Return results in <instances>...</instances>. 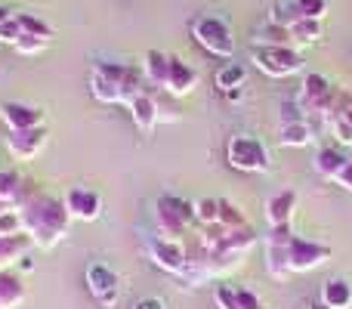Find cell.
Here are the masks:
<instances>
[{
  "label": "cell",
  "mask_w": 352,
  "mask_h": 309,
  "mask_svg": "<svg viewBox=\"0 0 352 309\" xmlns=\"http://www.w3.org/2000/svg\"><path fill=\"white\" fill-rule=\"evenodd\" d=\"M19 217H22V232L37 244L41 251H53L62 238L68 235V217L65 211V201L56 198L50 192H31L19 198L16 204Z\"/></svg>",
  "instance_id": "cell-1"
},
{
  "label": "cell",
  "mask_w": 352,
  "mask_h": 309,
  "mask_svg": "<svg viewBox=\"0 0 352 309\" xmlns=\"http://www.w3.org/2000/svg\"><path fill=\"white\" fill-rule=\"evenodd\" d=\"M140 68L124 62H96L90 72V93L102 105H127L140 90Z\"/></svg>",
  "instance_id": "cell-2"
},
{
  "label": "cell",
  "mask_w": 352,
  "mask_h": 309,
  "mask_svg": "<svg viewBox=\"0 0 352 309\" xmlns=\"http://www.w3.org/2000/svg\"><path fill=\"white\" fill-rule=\"evenodd\" d=\"M226 161L235 170H241V173H266L272 167L266 142L250 134H235L226 142Z\"/></svg>",
  "instance_id": "cell-3"
},
{
  "label": "cell",
  "mask_w": 352,
  "mask_h": 309,
  "mask_svg": "<svg viewBox=\"0 0 352 309\" xmlns=\"http://www.w3.org/2000/svg\"><path fill=\"white\" fill-rule=\"evenodd\" d=\"M155 220H158L161 235L179 242L186 235L188 223L195 220V201H186L179 195H161L155 201Z\"/></svg>",
  "instance_id": "cell-4"
},
{
  "label": "cell",
  "mask_w": 352,
  "mask_h": 309,
  "mask_svg": "<svg viewBox=\"0 0 352 309\" xmlns=\"http://www.w3.org/2000/svg\"><path fill=\"white\" fill-rule=\"evenodd\" d=\"M192 34H195V41H198L201 47H204L207 53H213V56L229 59V56L235 53V37H232V28H229V22H226L223 16H213V12L198 16L192 22Z\"/></svg>",
  "instance_id": "cell-5"
},
{
  "label": "cell",
  "mask_w": 352,
  "mask_h": 309,
  "mask_svg": "<svg viewBox=\"0 0 352 309\" xmlns=\"http://www.w3.org/2000/svg\"><path fill=\"white\" fill-rule=\"evenodd\" d=\"M250 59L269 78H291V74L303 72V56L294 47H266V43H256Z\"/></svg>",
  "instance_id": "cell-6"
},
{
  "label": "cell",
  "mask_w": 352,
  "mask_h": 309,
  "mask_svg": "<svg viewBox=\"0 0 352 309\" xmlns=\"http://www.w3.org/2000/svg\"><path fill=\"white\" fill-rule=\"evenodd\" d=\"M331 257H334L331 244L312 242V238H303V235L287 238V269H291V275L294 273H312V269L324 266Z\"/></svg>",
  "instance_id": "cell-7"
},
{
  "label": "cell",
  "mask_w": 352,
  "mask_h": 309,
  "mask_svg": "<svg viewBox=\"0 0 352 309\" xmlns=\"http://www.w3.org/2000/svg\"><path fill=\"white\" fill-rule=\"evenodd\" d=\"M65 211L72 220H80V223H93V220L102 217V195L90 186H68L65 195Z\"/></svg>",
  "instance_id": "cell-8"
},
{
  "label": "cell",
  "mask_w": 352,
  "mask_h": 309,
  "mask_svg": "<svg viewBox=\"0 0 352 309\" xmlns=\"http://www.w3.org/2000/svg\"><path fill=\"white\" fill-rule=\"evenodd\" d=\"M87 288H90V294L102 309H111L118 303V273L105 263H90L87 266Z\"/></svg>",
  "instance_id": "cell-9"
},
{
  "label": "cell",
  "mask_w": 352,
  "mask_h": 309,
  "mask_svg": "<svg viewBox=\"0 0 352 309\" xmlns=\"http://www.w3.org/2000/svg\"><path fill=\"white\" fill-rule=\"evenodd\" d=\"M47 127H31V130H10L6 136V152L16 161H34L37 155L47 149Z\"/></svg>",
  "instance_id": "cell-10"
},
{
  "label": "cell",
  "mask_w": 352,
  "mask_h": 309,
  "mask_svg": "<svg viewBox=\"0 0 352 309\" xmlns=\"http://www.w3.org/2000/svg\"><path fill=\"white\" fill-rule=\"evenodd\" d=\"M294 235L291 226H275L266 235V269L272 279H287L291 269H287V238Z\"/></svg>",
  "instance_id": "cell-11"
},
{
  "label": "cell",
  "mask_w": 352,
  "mask_h": 309,
  "mask_svg": "<svg viewBox=\"0 0 352 309\" xmlns=\"http://www.w3.org/2000/svg\"><path fill=\"white\" fill-rule=\"evenodd\" d=\"M148 257H152V263L158 269H164V273H182V266L188 263V254L186 248H182V242H173V238H148Z\"/></svg>",
  "instance_id": "cell-12"
},
{
  "label": "cell",
  "mask_w": 352,
  "mask_h": 309,
  "mask_svg": "<svg viewBox=\"0 0 352 309\" xmlns=\"http://www.w3.org/2000/svg\"><path fill=\"white\" fill-rule=\"evenodd\" d=\"M0 121L10 130H31L43 127V109L28 103H3L0 105Z\"/></svg>",
  "instance_id": "cell-13"
},
{
  "label": "cell",
  "mask_w": 352,
  "mask_h": 309,
  "mask_svg": "<svg viewBox=\"0 0 352 309\" xmlns=\"http://www.w3.org/2000/svg\"><path fill=\"white\" fill-rule=\"evenodd\" d=\"M127 109H130V118H133L136 130L152 136L155 127H158V121H161V109H158V103H155V96H148L146 90L136 93V96L127 103Z\"/></svg>",
  "instance_id": "cell-14"
},
{
  "label": "cell",
  "mask_w": 352,
  "mask_h": 309,
  "mask_svg": "<svg viewBox=\"0 0 352 309\" xmlns=\"http://www.w3.org/2000/svg\"><path fill=\"white\" fill-rule=\"evenodd\" d=\"M198 87V72H195L188 62H182L179 56H170V72H167V93L173 96H188Z\"/></svg>",
  "instance_id": "cell-15"
},
{
  "label": "cell",
  "mask_w": 352,
  "mask_h": 309,
  "mask_svg": "<svg viewBox=\"0 0 352 309\" xmlns=\"http://www.w3.org/2000/svg\"><path fill=\"white\" fill-rule=\"evenodd\" d=\"M297 192L294 189H281L278 195H272L269 198V204H266V220H269V226H291V220H294V211H297Z\"/></svg>",
  "instance_id": "cell-16"
},
{
  "label": "cell",
  "mask_w": 352,
  "mask_h": 309,
  "mask_svg": "<svg viewBox=\"0 0 352 309\" xmlns=\"http://www.w3.org/2000/svg\"><path fill=\"white\" fill-rule=\"evenodd\" d=\"M28 297V288L10 269H0V309H19Z\"/></svg>",
  "instance_id": "cell-17"
},
{
  "label": "cell",
  "mask_w": 352,
  "mask_h": 309,
  "mask_svg": "<svg viewBox=\"0 0 352 309\" xmlns=\"http://www.w3.org/2000/svg\"><path fill=\"white\" fill-rule=\"evenodd\" d=\"M31 244H34V242H31L25 232L0 238V269H10L12 263H19V260H22V257L31 251Z\"/></svg>",
  "instance_id": "cell-18"
},
{
  "label": "cell",
  "mask_w": 352,
  "mask_h": 309,
  "mask_svg": "<svg viewBox=\"0 0 352 309\" xmlns=\"http://www.w3.org/2000/svg\"><path fill=\"white\" fill-rule=\"evenodd\" d=\"M322 303L328 309H349L352 306V285L346 279H328L322 285Z\"/></svg>",
  "instance_id": "cell-19"
},
{
  "label": "cell",
  "mask_w": 352,
  "mask_h": 309,
  "mask_svg": "<svg viewBox=\"0 0 352 309\" xmlns=\"http://www.w3.org/2000/svg\"><path fill=\"white\" fill-rule=\"evenodd\" d=\"M167 72H170V56L161 53V50H146V56H142V74L152 84L167 87Z\"/></svg>",
  "instance_id": "cell-20"
},
{
  "label": "cell",
  "mask_w": 352,
  "mask_h": 309,
  "mask_svg": "<svg viewBox=\"0 0 352 309\" xmlns=\"http://www.w3.org/2000/svg\"><path fill=\"white\" fill-rule=\"evenodd\" d=\"M281 146L285 149H306L316 136H312L309 121H294V124H281Z\"/></svg>",
  "instance_id": "cell-21"
},
{
  "label": "cell",
  "mask_w": 352,
  "mask_h": 309,
  "mask_svg": "<svg viewBox=\"0 0 352 309\" xmlns=\"http://www.w3.org/2000/svg\"><path fill=\"white\" fill-rule=\"evenodd\" d=\"M248 84V65L244 62H226L223 68L217 72V87L219 90H235V87Z\"/></svg>",
  "instance_id": "cell-22"
},
{
  "label": "cell",
  "mask_w": 352,
  "mask_h": 309,
  "mask_svg": "<svg viewBox=\"0 0 352 309\" xmlns=\"http://www.w3.org/2000/svg\"><path fill=\"white\" fill-rule=\"evenodd\" d=\"M346 161H349L346 155H340L337 149H331V146H328V149H322V152L316 155V173L334 182V176L340 173V167H343Z\"/></svg>",
  "instance_id": "cell-23"
},
{
  "label": "cell",
  "mask_w": 352,
  "mask_h": 309,
  "mask_svg": "<svg viewBox=\"0 0 352 309\" xmlns=\"http://www.w3.org/2000/svg\"><path fill=\"white\" fill-rule=\"evenodd\" d=\"M19 198H22V176L16 170H0V204H19Z\"/></svg>",
  "instance_id": "cell-24"
},
{
  "label": "cell",
  "mask_w": 352,
  "mask_h": 309,
  "mask_svg": "<svg viewBox=\"0 0 352 309\" xmlns=\"http://www.w3.org/2000/svg\"><path fill=\"white\" fill-rule=\"evenodd\" d=\"M291 37L294 43H318L322 41V19H300L291 25Z\"/></svg>",
  "instance_id": "cell-25"
},
{
  "label": "cell",
  "mask_w": 352,
  "mask_h": 309,
  "mask_svg": "<svg viewBox=\"0 0 352 309\" xmlns=\"http://www.w3.org/2000/svg\"><path fill=\"white\" fill-rule=\"evenodd\" d=\"M300 10H297V3L294 0H278V3L269 10V22L272 25H285V28H291L294 22H300Z\"/></svg>",
  "instance_id": "cell-26"
},
{
  "label": "cell",
  "mask_w": 352,
  "mask_h": 309,
  "mask_svg": "<svg viewBox=\"0 0 352 309\" xmlns=\"http://www.w3.org/2000/svg\"><path fill=\"white\" fill-rule=\"evenodd\" d=\"M19 25H22L25 34H34V37H43V41H53V25L43 22L41 16H31V12H16Z\"/></svg>",
  "instance_id": "cell-27"
},
{
  "label": "cell",
  "mask_w": 352,
  "mask_h": 309,
  "mask_svg": "<svg viewBox=\"0 0 352 309\" xmlns=\"http://www.w3.org/2000/svg\"><path fill=\"white\" fill-rule=\"evenodd\" d=\"M260 43H266V47H291V43H294L291 28H285V25H272V22H269L266 28L260 31Z\"/></svg>",
  "instance_id": "cell-28"
},
{
  "label": "cell",
  "mask_w": 352,
  "mask_h": 309,
  "mask_svg": "<svg viewBox=\"0 0 352 309\" xmlns=\"http://www.w3.org/2000/svg\"><path fill=\"white\" fill-rule=\"evenodd\" d=\"M195 220L201 226L219 223V198H198L195 201Z\"/></svg>",
  "instance_id": "cell-29"
},
{
  "label": "cell",
  "mask_w": 352,
  "mask_h": 309,
  "mask_svg": "<svg viewBox=\"0 0 352 309\" xmlns=\"http://www.w3.org/2000/svg\"><path fill=\"white\" fill-rule=\"evenodd\" d=\"M219 223H223L226 229H241V226H248V220H244V213L238 211L232 201L219 198Z\"/></svg>",
  "instance_id": "cell-30"
},
{
  "label": "cell",
  "mask_w": 352,
  "mask_h": 309,
  "mask_svg": "<svg viewBox=\"0 0 352 309\" xmlns=\"http://www.w3.org/2000/svg\"><path fill=\"white\" fill-rule=\"evenodd\" d=\"M50 41H43V37H34V34H25L22 31V37H19L12 47H16V53H22V56H34V53H41L43 47H47Z\"/></svg>",
  "instance_id": "cell-31"
},
{
  "label": "cell",
  "mask_w": 352,
  "mask_h": 309,
  "mask_svg": "<svg viewBox=\"0 0 352 309\" xmlns=\"http://www.w3.org/2000/svg\"><path fill=\"white\" fill-rule=\"evenodd\" d=\"M19 232H22V217H19L16 207H12V211H3V213H0V238L19 235Z\"/></svg>",
  "instance_id": "cell-32"
},
{
  "label": "cell",
  "mask_w": 352,
  "mask_h": 309,
  "mask_svg": "<svg viewBox=\"0 0 352 309\" xmlns=\"http://www.w3.org/2000/svg\"><path fill=\"white\" fill-rule=\"evenodd\" d=\"M303 19H324L328 12V0H294Z\"/></svg>",
  "instance_id": "cell-33"
},
{
  "label": "cell",
  "mask_w": 352,
  "mask_h": 309,
  "mask_svg": "<svg viewBox=\"0 0 352 309\" xmlns=\"http://www.w3.org/2000/svg\"><path fill=\"white\" fill-rule=\"evenodd\" d=\"M213 300H217L219 309H241V306H238V288L217 285V291H213Z\"/></svg>",
  "instance_id": "cell-34"
},
{
  "label": "cell",
  "mask_w": 352,
  "mask_h": 309,
  "mask_svg": "<svg viewBox=\"0 0 352 309\" xmlns=\"http://www.w3.org/2000/svg\"><path fill=\"white\" fill-rule=\"evenodd\" d=\"M331 130H334V136H337L340 146H352V124L343 115H337L334 121H331Z\"/></svg>",
  "instance_id": "cell-35"
},
{
  "label": "cell",
  "mask_w": 352,
  "mask_h": 309,
  "mask_svg": "<svg viewBox=\"0 0 352 309\" xmlns=\"http://www.w3.org/2000/svg\"><path fill=\"white\" fill-rule=\"evenodd\" d=\"M19 37H22V25H19L16 16H10L3 25H0V41H3V43H16Z\"/></svg>",
  "instance_id": "cell-36"
},
{
  "label": "cell",
  "mask_w": 352,
  "mask_h": 309,
  "mask_svg": "<svg viewBox=\"0 0 352 309\" xmlns=\"http://www.w3.org/2000/svg\"><path fill=\"white\" fill-rule=\"evenodd\" d=\"M238 306L241 309H266L263 306V300L256 297L254 291H248V288H238Z\"/></svg>",
  "instance_id": "cell-37"
},
{
  "label": "cell",
  "mask_w": 352,
  "mask_h": 309,
  "mask_svg": "<svg viewBox=\"0 0 352 309\" xmlns=\"http://www.w3.org/2000/svg\"><path fill=\"white\" fill-rule=\"evenodd\" d=\"M294 121H306V115L300 111V103H285L281 105V124H294Z\"/></svg>",
  "instance_id": "cell-38"
},
{
  "label": "cell",
  "mask_w": 352,
  "mask_h": 309,
  "mask_svg": "<svg viewBox=\"0 0 352 309\" xmlns=\"http://www.w3.org/2000/svg\"><path fill=\"white\" fill-rule=\"evenodd\" d=\"M334 182H337V186H343L346 192H352V158L340 167V173L334 176Z\"/></svg>",
  "instance_id": "cell-39"
},
{
  "label": "cell",
  "mask_w": 352,
  "mask_h": 309,
  "mask_svg": "<svg viewBox=\"0 0 352 309\" xmlns=\"http://www.w3.org/2000/svg\"><path fill=\"white\" fill-rule=\"evenodd\" d=\"M133 309H167L164 306V300L161 297H142V300H136Z\"/></svg>",
  "instance_id": "cell-40"
},
{
  "label": "cell",
  "mask_w": 352,
  "mask_h": 309,
  "mask_svg": "<svg viewBox=\"0 0 352 309\" xmlns=\"http://www.w3.org/2000/svg\"><path fill=\"white\" fill-rule=\"evenodd\" d=\"M241 96H244L241 87H235V90H226V99H229V103H241Z\"/></svg>",
  "instance_id": "cell-41"
},
{
  "label": "cell",
  "mask_w": 352,
  "mask_h": 309,
  "mask_svg": "<svg viewBox=\"0 0 352 309\" xmlns=\"http://www.w3.org/2000/svg\"><path fill=\"white\" fill-rule=\"evenodd\" d=\"M19 269H22V273H31V269H34V260H31V257L25 254L22 260H19Z\"/></svg>",
  "instance_id": "cell-42"
},
{
  "label": "cell",
  "mask_w": 352,
  "mask_h": 309,
  "mask_svg": "<svg viewBox=\"0 0 352 309\" xmlns=\"http://www.w3.org/2000/svg\"><path fill=\"white\" fill-rule=\"evenodd\" d=\"M10 16H16V12H12V10H6V6H0V25H3Z\"/></svg>",
  "instance_id": "cell-43"
},
{
  "label": "cell",
  "mask_w": 352,
  "mask_h": 309,
  "mask_svg": "<svg viewBox=\"0 0 352 309\" xmlns=\"http://www.w3.org/2000/svg\"><path fill=\"white\" fill-rule=\"evenodd\" d=\"M343 118H346V121H349V124H352V103H349V105H346V109H343Z\"/></svg>",
  "instance_id": "cell-44"
},
{
  "label": "cell",
  "mask_w": 352,
  "mask_h": 309,
  "mask_svg": "<svg viewBox=\"0 0 352 309\" xmlns=\"http://www.w3.org/2000/svg\"><path fill=\"white\" fill-rule=\"evenodd\" d=\"M309 309H328V306H324V303H322V300H318V303H312Z\"/></svg>",
  "instance_id": "cell-45"
},
{
  "label": "cell",
  "mask_w": 352,
  "mask_h": 309,
  "mask_svg": "<svg viewBox=\"0 0 352 309\" xmlns=\"http://www.w3.org/2000/svg\"><path fill=\"white\" fill-rule=\"evenodd\" d=\"M349 309H352V306H349Z\"/></svg>",
  "instance_id": "cell-46"
}]
</instances>
